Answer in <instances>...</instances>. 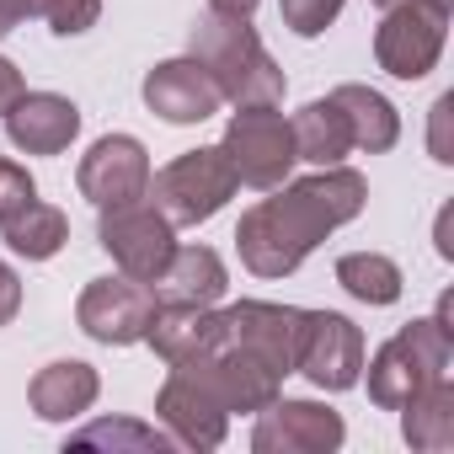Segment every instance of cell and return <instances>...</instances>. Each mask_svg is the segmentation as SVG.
I'll use <instances>...</instances> for the list:
<instances>
[{"instance_id": "cell-1", "label": "cell", "mask_w": 454, "mask_h": 454, "mask_svg": "<svg viewBox=\"0 0 454 454\" xmlns=\"http://www.w3.org/2000/svg\"><path fill=\"white\" fill-rule=\"evenodd\" d=\"M369 203V182L353 166H316V176L278 182L273 198L241 214L236 252L257 278H289L337 224L358 219Z\"/></svg>"}, {"instance_id": "cell-2", "label": "cell", "mask_w": 454, "mask_h": 454, "mask_svg": "<svg viewBox=\"0 0 454 454\" xmlns=\"http://www.w3.org/2000/svg\"><path fill=\"white\" fill-rule=\"evenodd\" d=\"M187 59H198V70L214 81V91L231 107H278L284 102V70L278 59L262 49L252 17H219L203 12L187 33Z\"/></svg>"}, {"instance_id": "cell-3", "label": "cell", "mask_w": 454, "mask_h": 454, "mask_svg": "<svg viewBox=\"0 0 454 454\" xmlns=\"http://www.w3.org/2000/svg\"><path fill=\"white\" fill-rule=\"evenodd\" d=\"M454 364V332H443L433 316L406 321L374 358H369V401L380 411H401L422 385L443 380Z\"/></svg>"}, {"instance_id": "cell-4", "label": "cell", "mask_w": 454, "mask_h": 454, "mask_svg": "<svg viewBox=\"0 0 454 454\" xmlns=\"http://www.w3.org/2000/svg\"><path fill=\"white\" fill-rule=\"evenodd\" d=\"M236 187L241 182H236L231 160H224V150L203 145V150H187V155H176L171 166H160L150 176V203L171 224H203L236 198Z\"/></svg>"}, {"instance_id": "cell-5", "label": "cell", "mask_w": 454, "mask_h": 454, "mask_svg": "<svg viewBox=\"0 0 454 454\" xmlns=\"http://www.w3.org/2000/svg\"><path fill=\"white\" fill-rule=\"evenodd\" d=\"M219 150H224V160H231V171H236L241 187H262V192H273L278 182H289V171L300 160L289 118L278 107H236L231 123H224Z\"/></svg>"}, {"instance_id": "cell-6", "label": "cell", "mask_w": 454, "mask_h": 454, "mask_svg": "<svg viewBox=\"0 0 454 454\" xmlns=\"http://www.w3.org/2000/svg\"><path fill=\"white\" fill-rule=\"evenodd\" d=\"M97 241H102V252L118 262V273L155 284V273H160V268L171 262V252H176V224H171V219L150 203V192H145V198H129V203H107V208H102Z\"/></svg>"}, {"instance_id": "cell-7", "label": "cell", "mask_w": 454, "mask_h": 454, "mask_svg": "<svg viewBox=\"0 0 454 454\" xmlns=\"http://www.w3.org/2000/svg\"><path fill=\"white\" fill-rule=\"evenodd\" d=\"M449 38V6L443 0H401L385 12L380 33H374V59L385 75L395 81H422Z\"/></svg>"}, {"instance_id": "cell-8", "label": "cell", "mask_w": 454, "mask_h": 454, "mask_svg": "<svg viewBox=\"0 0 454 454\" xmlns=\"http://www.w3.org/2000/svg\"><path fill=\"white\" fill-rule=\"evenodd\" d=\"M166 385L155 395V417L160 427L182 443V449H219L231 433V406L219 401V390L208 385V374L198 364H166Z\"/></svg>"}, {"instance_id": "cell-9", "label": "cell", "mask_w": 454, "mask_h": 454, "mask_svg": "<svg viewBox=\"0 0 454 454\" xmlns=\"http://www.w3.org/2000/svg\"><path fill=\"white\" fill-rule=\"evenodd\" d=\"M155 289L145 278H91L81 289V305H75V321L91 342H107V348H129V342H145L150 321H155Z\"/></svg>"}, {"instance_id": "cell-10", "label": "cell", "mask_w": 454, "mask_h": 454, "mask_svg": "<svg viewBox=\"0 0 454 454\" xmlns=\"http://www.w3.org/2000/svg\"><path fill=\"white\" fill-rule=\"evenodd\" d=\"M294 374H305L316 390H353L364 380V332L337 310H305Z\"/></svg>"}, {"instance_id": "cell-11", "label": "cell", "mask_w": 454, "mask_h": 454, "mask_svg": "<svg viewBox=\"0 0 454 454\" xmlns=\"http://www.w3.org/2000/svg\"><path fill=\"white\" fill-rule=\"evenodd\" d=\"M219 321H224V337H219V342H231V348L262 358L278 380L294 374L305 310H294V305H268V300H241V305H231V310H219Z\"/></svg>"}, {"instance_id": "cell-12", "label": "cell", "mask_w": 454, "mask_h": 454, "mask_svg": "<svg viewBox=\"0 0 454 454\" xmlns=\"http://www.w3.org/2000/svg\"><path fill=\"white\" fill-rule=\"evenodd\" d=\"M348 438L342 417L321 401H284L273 395L262 411H257V427H252V449L257 454H332L337 443Z\"/></svg>"}, {"instance_id": "cell-13", "label": "cell", "mask_w": 454, "mask_h": 454, "mask_svg": "<svg viewBox=\"0 0 454 454\" xmlns=\"http://www.w3.org/2000/svg\"><path fill=\"white\" fill-rule=\"evenodd\" d=\"M81 198H91L97 208L107 203H129L150 192V155L134 134H102L86 155H81Z\"/></svg>"}, {"instance_id": "cell-14", "label": "cell", "mask_w": 454, "mask_h": 454, "mask_svg": "<svg viewBox=\"0 0 454 454\" xmlns=\"http://www.w3.org/2000/svg\"><path fill=\"white\" fill-rule=\"evenodd\" d=\"M145 107H150L155 118L187 129V123H208V118L224 107V97H219L214 81L198 70V59H166V65H155V70L145 75Z\"/></svg>"}, {"instance_id": "cell-15", "label": "cell", "mask_w": 454, "mask_h": 454, "mask_svg": "<svg viewBox=\"0 0 454 454\" xmlns=\"http://www.w3.org/2000/svg\"><path fill=\"white\" fill-rule=\"evenodd\" d=\"M81 134V107L59 91H22L6 113V139L22 155H59Z\"/></svg>"}, {"instance_id": "cell-16", "label": "cell", "mask_w": 454, "mask_h": 454, "mask_svg": "<svg viewBox=\"0 0 454 454\" xmlns=\"http://www.w3.org/2000/svg\"><path fill=\"white\" fill-rule=\"evenodd\" d=\"M224 337V321L214 305H155V321L145 332V342L155 348L160 364H192L203 353H214Z\"/></svg>"}, {"instance_id": "cell-17", "label": "cell", "mask_w": 454, "mask_h": 454, "mask_svg": "<svg viewBox=\"0 0 454 454\" xmlns=\"http://www.w3.org/2000/svg\"><path fill=\"white\" fill-rule=\"evenodd\" d=\"M224 284H231V273H224L214 247H176L150 289L160 305H219Z\"/></svg>"}, {"instance_id": "cell-18", "label": "cell", "mask_w": 454, "mask_h": 454, "mask_svg": "<svg viewBox=\"0 0 454 454\" xmlns=\"http://www.w3.org/2000/svg\"><path fill=\"white\" fill-rule=\"evenodd\" d=\"M97 395H102V380L81 358H59V364L38 369L33 385H27V401H33V411L43 422H75L81 411L97 406Z\"/></svg>"}, {"instance_id": "cell-19", "label": "cell", "mask_w": 454, "mask_h": 454, "mask_svg": "<svg viewBox=\"0 0 454 454\" xmlns=\"http://www.w3.org/2000/svg\"><path fill=\"white\" fill-rule=\"evenodd\" d=\"M332 102H337V113H342V123H348V134H353V150L385 155V150L401 139V113H395L374 86L348 81V86L332 91Z\"/></svg>"}, {"instance_id": "cell-20", "label": "cell", "mask_w": 454, "mask_h": 454, "mask_svg": "<svg viewBox=\"0 0 454 454\" xmlns=\"http://www.w3.org/2000/svg\"><path fill=\"white\" fill-rule=\"evenodd\" d=\"M0 236H6V247L27 262H49L65 241H70V219L65 208L43 203V198H27L17 203L12 214H0Z\"/></svg>"}, {"instance_id": "cell-21", "label": "cell", "mask_w": 454, "mask_h": 454, "mask_svg": "<svg viewBox=\"0 0 454 454\" xmlns=\"http://www.w3.org/2000/svg\"><path fill=\"white\" fill-rule=\"evenodd\" d=\"M289 134H294V155L310 160V166H342L348 150H353V134H348V123H342V113H337L332 97L305 102L289 118Z\"/></svg>"}, {"instance_id": "cell-22", "label": "cell", "mask_w": 454, "mask_h": 454, "mask_svg": "<svg viewBox=\"0 0 454 454\" xmlns=\"http://www.w3.org/2000/svg\"><path fill=\"white\" fill-rule=\"evenodd\" d=\"M401 433H406L411 449H433V454L454 443V385H449V374L422 385L401 406Z\"/></svg>"}, {"instance_id": "cell-23", "label": "cell", "mask_w": 454, "mask_h": 454, "mask_svg": "<svg viewBox=\"0 0 454 454\" xmlns=\"http://www.w3.org/2000/svg\"><path fill=\"white\" fill-rule=\"evenodd\" d=\"M337 284L358 305H395L401 300V268L385 252H348V257H337Z\"/></svg>"}, {"instance_id": "cell-24", "label": "cell", "mask_w": 454, "mask_h": 454, "mask_svg": "<svg viewBox=\"0 0 454 454\" xmlns=\"http://www.w3.org/2000/svg\"><path fill=\"white\" fill-rule=\"evenodd\" d=\"M70 449H134V454H160V449H176V438L166 427H145L134 417H102L81 433H70Z\"/></svg>"}, {"instance_id": "cell-25", "label": "cell", "mask_w": 454, "mask_h": 454, "mask_svg": "<svg viewBox=\"0 0 454 454\" xmlns=\"http://www.w3.org/2000/svg\"><path fill=\"white\" fill-rule=\"evenodd\" d=\"M38 17L54 38H81L102 22V0H38Z\"/></svg>"}, {"instance_id": "cell-26", "label": "cell", "mask_w": 454, "mask_h": 454, "mask_svg": "<svg viewBox=\"0 0 454 454\" xmlns=\"http://www.w3.org/2000/svg\"><path fill=\"white\" fill-rule=\"evenodd\" d=\"M278 12L294 38H321L342 17V0H278Z\"/></svg>"}, {"instance_id": "cell-27", "label": "cell", "mask_w": 454, "mask_h": 454, "mask_svg": "<svg viewBox=\"0 0 454 454\" xmlns=\"http://www.w3.org/2000/svg\"><path fill=\"white\" fill-rule=\"evenodd\" d=\"M27 198H38V182H33V171L0 155V214H12V208H17V203H27Z\"/></svg>"}, {"instance_id": "cell-28", "label": "cell", "mask_w": 454, "mask_h": 454, "mask_svg": "<svg viewBox=\"0 0 454 454\" xmlns=\"http://www.w3.org/2000/svg\"><path fill=\"white\" fill-rule=\"evenodd\" d=\"M449 118H454V97H438L433 102V134H427V150H433V160H454V145H449Z\"/></svg>"}, {"instance_id": "cell-29", "label": "cell", "mask_w": 454, "mask_h": 454, "mask_svg": "<svg viewBox=\"0 0 454 454\" xmlns=\"http://www.w3.org/2000/svg\"><path fill=\"white\" fill-rule=\"evenodd\" d=\"M22 310V278L12 273V262H0V326H12Z\"/></svg>"}, {"instance_id": "cell-30", "label": "cell", "mask_w": 454, "mask_h": 454, "mask_svg": "<svg viewBox=\"0 0 454 454\" xmlns=\"http://www.w3.org/2000/svg\"><path fill=\"white\" fill-rule=\"evenodd\" d=\"M33 12H38V0H0V38H12Z\"/></svg>"}, {"instance_id": "cell-31", "label": "cell", "mask_w": 454, "mask_h": 454, "mask_svg": "<svg viewBox=\"0 0 454 454\" xmlns=\"http://www.w3.org/2000/svg\"><path fill=\"white\" fill-rule=\"evenodd\" d=\"M22 91H27V86H22V75H17V65H12V59H0V118H6V113H12V102H17Z\"/></svg>"}, {"instance_id": "cell-32", "label": "cell", "mask_w": 454, "mask_h": 454, "mask_svg": "<svg viewBox=\"0 0 454 454\" xmlns=\"http://www.w3.org/2000/svg\"><path fill=\"white\" fill-rule=\"evenodd\" d=\"M208 12H219V17H252L257 0H208Z\"/></svg>"}, {"instance_id": "cell-33", "label": "cell", "mask_w": 454, "mask_h": 454, "mask_svg": "<svg viewBox=\"0 0 454 454\" xmlns=\"http://www.w3.org/2000/svg\"><path fill=\"white\" fill-rule=\"evenodd\" d=\"M374 6H380V12H390V6H401V0H374Z\"/></svg>"}, {"instance_id": "cell-34", "label": "cell", "mask_w": 454, "mask_h": 454, "mask_svg": "<svg viewBox=\"0 0 454 454\" xmlns=\"http://www.w3.org/2000/svg\"><path fill=\"white\" fill-rule=\"evenodd\" d=\"M443 6H449V0H443Z\"/></svg>"}]
</instances>
